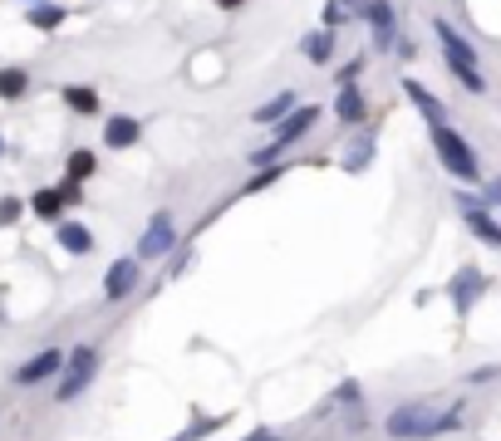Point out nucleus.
I'll list each match as a JSON object with an SVG mask.
<instances>
[{"label":"nucleus","mask_w":501,"mask_h":441,"mask_svg":"<svg viewBox=\"0 0 501 441\" xmlns=\"http://www.w3.org/2000/svg\"><path fill=\"white\" fill-rule=\"evenodd\" d=\"M433 147H437V162H442V167H448L452 177L462 182V187L481 182V162H477L472 143L458 133V128H448V123H433Z\"/></svg>","instance_id":"obj_1"},{"label":"nucleus","mask_w":501,"mask_h":441,"mask_svg":"<svg viewBox=\"0 0 501 441\" xmlns=\"http://www.w3.org/2000/svg\"><path fill=\"white\" fill-rule=\"evenodd\" d=\"M437 422H442V412L433 402H403V407L388 412L384 431L394 441H423V437H437Z\"/></svg>","instance_id":"obj_2"},{"label":"nucleus","mask_w":501,"mask_h":441,"mask_svg":"<svg viewBox=\"0 0 501 441\" xmlns=\"http://www.w3.org/2000/svg\"><path fill=\"white\" fill-rule=\"evenodd\" d=\"M315 118H320V108H315V104H305V108H295L290 118H280V123H276V137H270L266 147H256V152H251V162H256V167H270V162H276L290 143H300V137L315 128Z\"/></svg>","instance_id":"obj_3"},{"label":"nucleus","mask_w":501,"mask_h":441,"mask_svg":"<svg viewBox=\"0 0 501 441\" xmlns=\"http://www.w3.org/2000/svg\"><path fill=\"white\" fill-rule=\"evenodd\" d=\"M94 373H98V348H94V344H79L74 353H65L59 383H54V398H59V402H74L79 392L94 383Z\"/></svg>","instance_id":"obj_4"},{"label":"nucleus","mask_w":501,"mask_h":441,"mask_svg":"<svg viewBox=\"0 0 501 441\" xmlns=\"http://www.w3.org/2000/svg\"><path fill=\"white\" fill-rule=\"evenodd\" d=\"M168 251H177V220L172 211H153L148 231L138 236V260H162Z\"/></svg>","instance_id":"obj_5"},{"label":"nucleus","mask_w":501,"mask_h":441,"mask_svg":"<svg viewBox=\"0 0 501 441\" xmlns=\"http://www.w3.org/2000/svg\"><path fill=\"white\" fill-rule=\"evenodd\" d=\"M458 206H462V220L472 226V236L487 245H501V220L491 216L487 197H472V191H458Z\"/></svg>","instance_id":"obj_6"},{"label":"nucleus","mask_w":501,"mask_h":441,"mask_svg":"<svg viewBox=\"0 0 501 441\" xmlns=\"http://www.w3.org/2000/svg\"><path fill=\"white\" fill-rule=\"evenodd\" d=\"M138 275H143V260H138V255H123V260L108 265V275H104V299H108V305L129 299V294L138 290Z\"/></svg>","instance_id":"obj_7"},{"label":"nucleus","mask_w":501,"mask_h":441,"mask_svg":"<svg viewBox=\"0 0 501 441\" xmlns=\"http://www.w3.org/2000/svg\"><path fill=\"white\" fill-rule=\"evenodd\" d=\"M481 294H487V275H481L477 265H462L448 284V299L458 305V314H472V305H477Z\"/></svg>","instance_id":"obj_8"},{"label":"nucleus","mask_w":501,"mask_h":441,"mask_svg":"<svg viewBox=\"0 0 501 441\" xmlns=\"http://www.w3.org/2000/svg\"><path fill=\"white\" fill-rule=\"evenodd\" d=\"M59 368H65V353H59V348H44V353L30 358V363L15 368V383H20V388H35V383L59 378Z\"/></svg>","instance_id":"obj_9"},{"label":"nucleus","mask_w":501,"mask_h":441,"mask_svg":"<svg viewBox=\"0 0 501 441\" xmlns=\"http://www.w3.org/2000/svg\"><path fill=\"white\" fill-rule=\"evenodd\" d=\"M364 15H369L373 44H379V50H388V44L398 40V15H394V5H388V0H369V5H364Z\"/></svg>","instance_id":"obj_10"},{"label":"nucleus","mask_w":501,"mask_h":441,"mask_svg":"<svg viewBox=\"0 0 501 441\" xmlns=\"http://www.w3.org/2000/svg\"><path fill=\"white\" fill-rule=\"evenodd\" d=\"M433 35H437V44H442V59H448V64H477V50H472V44L462 40L448 20H437Z\"/></svg>","instance_id":"obj_11"},{"label":"nucleus","mask_w":501,"mask_h":441,"mask_svg":"<svg viewBox=\"0 0 501 441\" xmlns=\"http://www.w3.org/2000/svg\"><path fill=\"white\" fill-rule=\"evenodd\" d=\"M54 241H59V251H69V255L94 251V231H89L84 220H59V226H54Z\"/></svg>","instance_id":"obj_12"},{"label":"nucleus","mask_w":501,"mask_h":441,"mask_svg":"<svg viewBox=\"0 0 501 441\" xmlns=\"http://www.w3.org/2000/svg\"><path fill=\"white\" fill-rule=\"evenodd\" d=\"M138 137H143V123H138V118H129V113H114L104 123V143L108 147H133Z\"/></svg>","instance_id":"obj_13"},{"label":"nucleus","mask_w":501,"mask_h":441,"mask_svg":"<svg viewBox=\"0 0 501 441\" xmlns=\"http://www.w3.org/2000/svg\"><path fill=\"white\" fill-rule=\"evenodd\" d=\"M30 211L40 220H54V226H59L65 211H69V201H65V191H59V187H44V191H35V197H30Z\"/></svg>","instance_id":"obj_14"},{"label":"nucleus","mask_w":501,"mask_h":441,"mask_svg":"<svg viewBox=\"0 0 501 441\" xmlns=\"http://www.w3.org/2000/svg\"><path fill=\"white\" fill-rule=\"evenodd\" d=\"M403 94H408V104H413L418 113L427 118V123H448V118H442V104H437V98L427 94V89L418 84V79H403Z\"/></svg>","instance_id":"obj_15"},{"label":"nucleus","mask_w":501,"mask_h":441,"mask_svg":"<svg viewBox=\"0 0 501 441\" xmlns=\"http://www.w3.org/2000/svg\"><path fill=\"white\" fill-rule=\"evenodd\" d=\"M295 108H300V104H295V89H280V94L270 98V104H261L251 118H256V123H280V118H290Z\"/></svg>","instance_id":"obj_16"},{"label":"nucleus","mask_w":501,"mask_h":441,"mask_svg":"<svg viewBox=\"0 0 501 441\" xmlns=\"http://www.w3.org/2000/svg\"><path fill=\"white\" fill-rule=\"evenodd\" d=\"M334 113H340V123H364V113H369V104H364V94L354 84L340 89V98H334Z\"/></svg>","instance_id":"obj_17"},{"label":"nucleus","mask_w":501,"mask_h":441,"mask_svg":"<svg viewBox=\"0 0 501 441\" xmlns=\"http://www.w3.org/2000/svg\"><path fill=\"white\" fill-rule=\"evenodd\" d=\"M65 104L74 108L79 118H94V113H98V94H94L89 84H69V89H65Z\"/></svg>","instance_id":"obj_18"},{"label":"nucleus","mask_w":501,"mask_h":441,"mask_svg":"<svg viewBox=\"0 0 501 441\" xmlns=\"http://www.w3.org/2000/svg\"><path fill=\"white\" fill-rule=\"evenodd\" d=\"M65 172H69V182H79V187H84V182L98 172V158L89 152V147H74V152H69V167H65Z\"/></svg>","instance_id":"obj_19"},{"label":"nucleus","mask_w":501,"mask_h":441,"mask_svg":"<svg viewBox=\"0 0 501 441\" xmlns=\"http://www.w3.org/2000/svg\"><path fill=\"white\" fill-rule=\"evenodd\" d=\"M305 54H309V64H330V54H334V30H309V35H305Z\"/></svg>","instance_id":"obj_20"},{"label":"nucleus","mask_w":501,"mask_h":441,"mask_svg":"<svg viewBox=\"0 0 501 441\" xmlns=\"http://www.w3.org/2000/svg\"><path fill=\"white\" fill-rule=\"evenodd\" d=\"M65 5H54V0H50V5H30V15H25V20H30L35 25V30H59V25H65Z\"/></svg>","instance_id":"obj_21"},{"label":"nucleus","mask_w":501,"mask_h":441,"mask_svg":"<svg viewBox=\"0 0 501 441\" xmlns=\"http://www.w3.org/2000/svg\"><path fill=\"white\" fill-rule=\"evenodd\" d=\"M30 94V74L25 69H0V98H25Z\"/></svg>","instance_id":"obj_22"},{"label":"nucleus","mask_w":501,"mask_h":441,"mask_svg":"<svg viewBox=\"0 0 501 441\" xmlns=\"http://www.w3.org/2000/svg\"><path fill=\"white\" fill-rule=\"evenodd\" d=\"M369 158H373V137L364 133L359 143H354L349 152H344V172H364V167H369Z\"/></svg>","instance_id":"obj_23"},{"label":"nucleus","mask_w":501,"mask_h":441,"mask_svg":"<svg viewBox=\"0 0 501 441\" xmlns=\"http://www.w3.org/2000/svg\"><path fill=\"white\" fill-rule=\"evenodd\" d=\"M25 216V201L20 197H0V226H15Z\"/></svg>","instance_id":"obj_24"},{"label":"nucleus","mask_w":501,"mask_h":441,"mask_svg":"<svg viewBox=\"0 0 501 441\" xmlns=\"http://www.w3.org/2000/svg\"><path fill=\"white\" fill-rule=\"evenodd\" d=\"M222 422H226V417H202V422H197V427H187V431H182V437H172V441H197V437H207V431H216V427H222Z\"/></svg>","instance_id":"obj_25"},{"label":"nucleus","mask_w":501,"mask_h":441,"mask_svg":"<svg viewBox=\"0 0 501 441\" xmlns=\"http://www.w3.org/2000/svg\"><path fill=\"white\" fill-rule=\"evenodd\" d=\"M462 417H467V412H462V402L442 407V422H437V437H442V431H458V427H462Z\"/></svg>","instance_id":"obj_26"},{"label":"nucleus","mask_w":501,"mask_h":441,"mask_svg":"<svg viewBox=\"0 0 501 441\" xmlns=\"http://www.w3.org/2000/svg\"><path fill=\"white\" fill-rule=\"evenodd\" d=\"M280 172H286V167H276V162H270V167L261 172V177L246 182V197H251V191H261V187H270V182H280Z\"/></svg>","instance_id":"obj_27"},{"label":"nucleus","mask_w":501,"mask_h":441,"mask_svg":"<svg viewBox=\"0 0 501 441\" xmlns=\"http://www.w3.org/2000/svg\"><path fill=\"white\" fill-rule=\"evenodd\" d=\"M340 402H349V407H359V383H344V388H340Z\"/></svg>","instance_id":"obj_28"},{"label":"nucleus","mask_w":501,"mask_h":441,"mask_svg":"<svg viewBox=\"0 0 501 441\" xmlns=\"http://www.w3.org/2000/svg\"><path fill=\"white\" fill-rule=\"evenodd\" d=\"M241 441H280V437H276V431H266V427H256L251 437H241Z\"/></svg>","instance_id":"obj_29"},{"label":"nucleus","mask_w":501,"mask_h":441,"mask_svg":"<svg viewBox=\"0 0 501 441\" xmlns=\"http://www.w3.org/2000/svg\"><path fill=\"white\" fill-rule=\"evenodd\" d=\"M487 206H501V182H491L487 187Z\"/></svg>","instance_id":"obj_30"},{"label":"nucleus","mask_w":501,"mask_h":441,"mask_svg":"<svg viewBox=\"0 0 501 441\" xmlns=\"http://www.w3.org/2000/svg\"><path fill=\"white\" fill-rule=\"evenodd\" d=\"M216 5H222V11H236V5H241V0H216Z\"/></svg>","instance_id":"obj_31"},{"label":"nucleus","mask_w":501,"mask_h":441,"mask_svg":"<svg viewBox=\"0 0 501 441\" xmlns=\"http://www.w3.org/2000/svg\"><path fill=\"white\" fill-rule=\"evenodd\" d=\"M25 5H50V0H25Z\"/></svg>","instance_id":"obj_32"},{"label":"nucleus","mask_w":501,"mask_h":441,"mask_svg":"<svg viewBox=\"0 0 501 441\" xmlns=\"http://www.w3.org/2000/svg\"><path fill=\"white\" fill-rule=\"evenodd\" d=\"M0 152H5V137H0Z\"/></svg>","instance_id":"obj_33"}]
</instances>
